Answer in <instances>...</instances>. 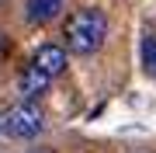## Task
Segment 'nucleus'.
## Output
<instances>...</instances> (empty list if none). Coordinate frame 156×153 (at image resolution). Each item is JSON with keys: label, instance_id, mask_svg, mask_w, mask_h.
<instances>
[{"label": "nucleus", "instance_id": "5", "mask_svg": "<svg viewBox=\"0 0 156 153\" xmlns=\"http://www.w3.org/2000/svg\"><path fill=\"white\" fill-rule=\"evenodd\" d=\"M66 7V0H24V21L28 24H49Z\"/></svg>", "mask_w": 156, "mask_h": 153}, {"label": "nucleus", "instance_id": "3", "mask_svg": "<svg viewBox=\"0 0 156 153\" xmlns=\"http://www.w3.org/2000/svg\"><path fill=\"white\" fill-rule=\"evenodd\" d=\"M49 84H52V77L42 73L35 63H28V66L21 70V77H17V94H21L24 101H38V97L49 91Z\"/></svg>", "mask_w": 156, "mask_h": 153}, {"label": "nucleus", "instance_id": "4", "mask_svg": "<svg viewBox=\"0 0 156 153\" xmlns=\"http://www.w3.org/2000/svg\"><path fill=\"white\" fill-rule=\"evenodd\" d=\"M31 63L42 70V73L59 77L62 70H66V49H62V46H56V42H45V46H38V49H35Z\"/></svg>", "mask_w": 156, "mask_h": 153}, {"label": "nucleus", "instance_id": "6", "mask_svg": "<svg viewBox=\"0 0 156 153\" xmlns=\"http://www.w3.org/2000/svg\"><path fill=\"white\" fill-rule=\"evenodd\" d=\"M139 52H142V66H146V73L156 77V31H153V28L142 31V46H139Z\"/></svg>", "mask_w": 156, "mask_h": 153}, {"label": "nucleus", "instance_id": "1", "mask_svg": "<svg viewBox=\"0 0 156 153\" xmlns=\"http://www.w3.org/2000/svg\"><path fill=\"white\" fill-rule=\"evenodd\" d=\"M66 49L76 52V56H90L104 46L108 38V17L101 7H80V11L69 14L66 21Z\"/></svg>", "mask_w": 156, "mask_h": 153}, {"label": "nucleus", "instance_id": "2", "mask_svg": "<svg viewBox=\"0 0 156 153\" xmlns=\"http://www.w3.org/2000/svg\"><path fill=\"white\" fill-rule=\"evenodd\" d=\"M42 125H45L42 108L35 101H24V97L17 104L0 111V132H4L7 139H35L42 132Z\"/></svg>", "mask_w": 156, "mask_h": 153}]
</instances>
